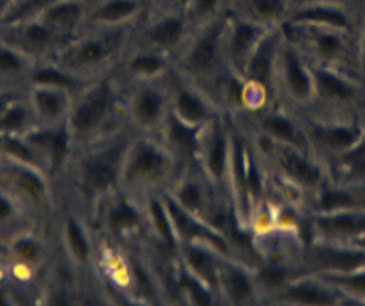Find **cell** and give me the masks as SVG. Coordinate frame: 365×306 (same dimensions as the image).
Masks as SVG:
<instances>
[{
    "mask_svg": "<svg viewBox=\"0 0 365 306\" xmlns=\"http://www.w3.org/2000/svg\"><path fill=\"white\" fill-rule=\"evenodd\" d=\"M36 126L24 91L0 113V135H26Z\"/></svg>",
    "mask_w": 365,
    "mask_h": 306,
    "instance_id": "31",
    "label": "cell"
},
{
    "mask_svg": "<svg viewBox=\"0 0 365 306\" xmlns=\"http://www.w3.org/2000/svg\"><path fill=\"white\" fill-rule=\"evenodd\" d=\"M168 77L124 84V122L129 131L150 136L161 135L170 117Z\"/></svg>",
    "mask_w": 365,
    "mask_h": 306,
    "instance_id": "7",
    "label": "cell"
},
{
    "mask_svg": "<svg viewBox=\"0 0 365 306\" xmlns=\"http://www.w3.org/2000/svg\"><path fill=\"white\" fill-rule=\"evenodd\" d=\"M308 149L322 158H336L361 142V129L353 124L329 122L322 117L303 113Z\"/></svg>",
    "mask_w": 365,
    "mask_h": 306,
    "instance_id": "15",
    "label": "cell"
},
{
    "mask_svg": "<svg viewBox=\"0 0 365 306\" xmlns=\"http://www.w3.org/2000/svg\"><path fill=\"white\" fill-rule=\"evenodd\" d=\"M19 90H11V91H6V90H0V113L6 110V108L19 97Z\"/></svg>",
    "mask_w": 365,
    "mask_h": 306,
    "instance_id": "36",
    "label": "cell"
},
{
    "mask_svg": "<svg viewBox=\"0 0 365 306\" xmlns=\"http://www.w3.org/2000/svg\"><path fill=\"white\" fill-rule=\"evenodd\" d=\"M276 101L299 113L310 110L314 101V68L307 56L283 31L276 59Z\"/></svg>",
    "mask_w": 365,
    "mask_h": 306,
    "instance_id": "8",
    "label": "cell"
},
{
    "mask_svg": "<svg viewBox=\"0 0 365 306\" xmlns=\"http://www.w3.org/2000/svg\"><path fill=\"white\" fill-rule=\"evenodd\" d=\"M76 91L68 88L47 86V84H27L24 97L29 104L36 126L66 124Z\"/></svg>",
    "mask_w": 365,
    "mask_h": 306,
    "instance_id": "19",
    "label": "cell"
},
{
    "mask_svg": "<svg viewBox=\"0 0 365 306\" xmlns=\"http://www.w3.org/2000/svg\"><path fill=\"white\" fill-rule=\"evenodd\" d=\"M122 128H125L124 84L117 73L88 81L76 91L66 118L73 146H86Z\"/></svg>",
    "mask_w": 365,
    "mask_h": 306,
    "instance_id": "2",
    "label": "cell"
},
{
    "mask_svg": "<svg viewBox=\"0 0 365 306\" xmlns=\"http://www.w3.org/2000/svg\"><path fill=\"white\" fill-rule=\"evenodd\" d=\"M361 63H364V68H365V38H364V47H361Z\"/></svg>",
    "mask_w": 365,
    "mask_h": 306,
    "instance_id": "38",
    "label": "cell"
},
{
    "mask_svg": "<svg viewBox=\"0 0 365 306\" xmlns=\"http://www.w3.org/2000/svg\"><path fill=\"white\" fill-rule=\"evenodd\" d=\"M226 15L205 26L195 27L174 59V72L199 84L205 90H208L227 68L226 56H224Z\"/></svg>",
    "mask_w": 365,
    "mask_h": 306,
    "instance_id": "5",
    "label": "cell"
},
{
    "mask_svg": "<svg viewBox=\"0 0 365 306\" xmlns=\"http://www.w3.org/2000/svg\"><path fill=\"white\" fill-rule=\"evenodd\" d=\"M172 280H174L175 301L181 305H219L217 292L210 285L199 280L195 274L185 269L178 258L174 260V269H172Z\"/></svg>",
    "mask_w": 365,
    "mask_h": 306,
    "instance_id": "28",
    "label": "cell"
},
{
    "mask_svg": "<svg viewBox=\"0 0 365 306\" xmlns=\"http://www.w3.org/2000/svg\"><path fill=\"white\" fill-rule=\"evenodd\" d=\"M20 0H0V24H4Z\"/></svg>",
    "mask_w": 365,
    "mask_h": 306,
    "instance_id": "35",
    "label": "cell"
},
{
    "mask_svg": "<svg viewBox=\"0 0 365 306\" xmlns=\"http://www.w3.org/2000/svg\"><path fill=\"white\" fill-rule=\"evenodd\" d=\"M226 256L222 249L208 240H190L179 244L175 258L185 269L205 281L217 292V270Z\"/></svg>",
    "mask_w": 365,
    "mask_h": 306,
    "instance_id": "24",
    "label": "cell"
},
{
    "mask_svg": "<svg viewBox=\"0 0 365 306\" xmlns=\"http://www.w3.org/2000/svg\"><path fill=\"white\" fill-rule=\"evenodd\" d=\"M283 38V27L270 29L258 47L249 56L247 63L242 68V76L251 84L258 86L265 91L272 101H276V86H274V77H276V59H278V49Z\"/></svg>",
    "mask_w": 365,
    "mask_h": 306,
    "instance_id": "22",
    "label": "cell"
},
{
    "mask_svg": "<svg viewBox=\"0 0 365 306\" xmlns=\"http://www.w3.org/2000/svg\"><path fill=\"white\" fill-rule=\"evenodd\" d=\"M342 294L321 274L297 272L274 292L267 305H336Z\"/></svg>",
    "mask_w": 365,
    "mask_h": 306,
    "instance_id": "16",
    "label": "cell"
},
{
    "mask_svg": "<svg viewBox=\"0 0 365 306\" xmlns=\"http://www.w3.org/2000/svg\"><path fill=\"white\" fill-rule=\"evenodd\" d=\"M36 231L22 230L19 231L11 242V249L19 263L27 269H40L47 263L51 255V242L45 235H34Z\"/></svg>",
    "mask_w": 365,
    "mask_h": 306,
    "instance_id": "29",
    "label": "cell"
},
{
    "mask_svg": "<svg viewBox=\"0 0 365 306\" xmlns=\"http://www.w3.org/2000/svg\"><path fill=\"white\" fill-rule=\"evenodd\" d=\"M287 24L333 27V29L347 31V33L351 31V19L347 13L329 0H297Z\"/></svg>",
    "mask_w": 365,
    "mask_h": 306,
    "instance_id": "26",
    "label": "cell"
},
{
    "mask_svg": "<svg viewBox=\"0 0 365 306\" xmlns=\"http://www.w3.org/2000/svg\"><path fill=\"white\" fill-rule=\"evenodd\" d=\"M308 231H310V240L339 244L365 233V213L356 212L354 208L308 213Z\"/></svg>",
    "mask_w": 365,
    "mask_h": 306,
    "instance_id": "21",
    "label": "cell"
},
{
    "mask_svg": "<svg viewBox=\"0 0 365 306\" xmlns=\"http://www.w3.org/2000/svg\"><path fill=\"white\" fill-rule=\"evenodd\" d=\"M187 165L182 163L160 136L131 133L120 165L118 192L143 199L163 193Z\"/></svg>",
    "mask_w": 365,
    "mask_h": 306,
    "instance_id": "3",
    "label": "cell"
},
{
    "mask_svg": "<svg viewBox=\"0 0 365 306\" xmlns=\"http://www.w3.org/2000/svg\"><path fill=\"white\" fill-rule=\"evenodd\" d=\"M34 16H40L68 41L88 27V0H52Z\"/></svg>",
    "mask_w": 365,
    "mask_h": 306,
    "instance_id": "25",
    "label": "cell"
},
{
    "mask_svg": "<svg viewBox=\"0 0 365 306\" xmlns=\"http://www.w3.org/2000/svg\"><path fill=\"white\" fill-rule=\"evenodd\" d=\"M182 11L187 13L188 20L195 29L226 15L230 11V0H188Z\"/></svg>",
    "mask_w": 365,
    "mask_h": 306,
    "instance_id": "32",
    "label": "cell"
},
{
    "mask_svg": "<svg viewBox=\"0 0 365 306\" xmlns=\"http://www.w3.org/2000/svg\"><path fill=\"white\" fill-rule=\"evenodd\" d=\"M194 26L187 13L179 8L149 9L133 31V41L156 49L175 59L182 45L187 44Z\"/></svg>",
    "mask_w": 365,
    "mask_h": 306,
    "instance_id": "11",
    "label": "cell"
},
{
    "mask_svg": "<svg viewBox=\"0 0 365 306\" xmlns=\"http://www.w3.org/2000/svg\"><path fill=\"white\" fill-rule=\"evenodd\" d=\"M358 199V206H360V208H365V192L361 193L360 197H356Z\"/></svg>",
    "mask_w": 365,
    "mask_h": 306,
    "instance_id": "37",
    "label": "cell"
},
{
    "mask_svg": "<svg viewBox=\"0 0 365 306\" xmlns=\"http://www.w3.org/2000/svg\"><path fill=\"white\" fill-rule=\"evenodd\" d=\"M231 147H233V122L226 115H219L199 131L194 165L205 175L206 181L226 197Z\"/></svg>",
    "mask_w": 365,
    "mask_h": 306,
    "instance_id": "10",
    "label": "cell"
},
{
    "mask_svg": "<svg viewBox=\"0 0 365 306\" xmlns=\"http://www.w3.org/2000/svg\"><path fill=\"white\" fill-rule=\"evenodd\" d=\"M256 262L235 255H226L217 270L219 305L249 306L263 305L262 288L256 280Z\"/></svg>",
    "mask_w": 365,
    "mask_h": 306,
    "instance_id": "14",
    "label": "cell"
},
{
    "mask_svg": "<svg viewBox=\"0 0 365 306\" xmlns=\"http://www.w3.org/2000/svg\"><path fill=\"white\" fill-rule=\"evenodd\" d=\"M245 135L256 140L276 143V146H292L308 149L307 131H304V118L294 108L285 106L282 102L274 101L255 113L242 115L231 118ZM310 151V149H308Z\"/></svg>",
    "mask_w": 365,
    "mask_h": 306,
    "instance_id": "9",
    "label": "cell"
},
{
    "mask_svg": "<svg viewBox=\"0 0 365 306\" xmlns=\"http://www.w3.org/2000/svg\"><path fill=\"white\" fill-rule=\"evenodd\" d=\"M0 178H2V165H0Z\"/></svg>",
    "mask_w": 365,
    "mask_h": 306,
    "instance_id": "39",
    "label": "cell"
},
{
    "mask_svg": "<svg viewBox=\"0 0 365 306\" xmlns=\"http://www.w3.org/2000/svg\"><path fill=\"white\" fill-rule=\"evenodd\" d=\"M133 29H104L86 27L83 33L70 38L54 61L68 70L73 77L88 83L97 77L117 72L125 51L131 45Z\"/></svg>",
    "mask_w": 365,
    "mask_h": 306,
    "instance_id": "4",
    "label": "cell"
},
{
    "mask_svg": "<svg viewBox=\"0 0 365 306\" xmlns=\"http://www.w3.org/2000/svg\"><path fill=\"white\" fill-rule=\"evenodd\" d=\"M297 0H230V13L274 29L289 22Z\"/></svg>",
    "mask_w": 365,
    "mask_h": 306,
    "instance_id": "27",
    "label": "cell"
},
{
    "mask_svg": "<svg viewBox=\"0 0 365 306\" xmlns=\"http://www.w3.org/2000/svg\"><path fill=\"white\" fill-rule=\"evenodd\" d=\"M269 31V27L255 20L227 11L224 20V56H226L227 68L242 72L249 56Z\"/></svg>",
    "mask_w": 365,
    "mask_h": 306,
    "instance_id": "17",
    "label": "cell"
},
{
    "mask_svg": "<svg viewBox=\"0 0 365 306\" xmlns=\"http://www.w3.org/2000/svg\"><path fill=\"white\" fill-rule=\"evenodd\" d=\"M172 72H174V59L170 56L131 40V45L125 51L115 73L122 84H131L167 79Z\"/></svg>",
    "mask_w": 365,
    "mask_h": 306,
    "instance_id": "18",
    "label": "cell"
},
{
    "mask_svg": "<svg viewBox=\"0 0 365 306\" xmlns=\"http://www.w3.org/2000/svg\"><path fill=\"white\" fill-rule=\"evenodd\" d=\"M321 276L326 281H329L340 294H349L365 299V272H361L360 267L353 270H344V272L321 274Z\"/></svg>",
    "mask_w": 365,
    "mask_h": 306,
    "instance_id": "33",
    "label": "cell"
},
{
    "mask_svg": "<svg viewBox=\"0 0 365 306\" xmlns=\"http://www.w3.org/2000/svg\"><path fill=\"white\" fill-rule=\"evenodd\" d=\"M56 233H58V251L61 260L81 277L93 272L99 233L86 212L66 197H61V208L56 215Z\"/></svg>",
    "mask_w": 365,
    "mask_h": 306,
    "instance_id": "6",
    "label": "cell"
},
{
    "mask_svg": "<svg viewBox=\"0 0 365 306\" xmlns=\"http://www.w3.org/2000/svg\"><path fill=\"white\" fill-rule=\"evenodd\" d=\"M168 108L175 121L194 129L205 128L208 122L222 115L208 90L175 72L168 77Z\"/></svg>",
    "mask_w": 365,
    "mask_h": 306,
    "instance_id": "13",
    "label": "cell"
},
{
    "mask_svg": "<svg viewBox=\"0 0 365 306\" xmlns=\"http://www.w3.org/2000/svg\"><path fill=\"white\" fill-rule=\"evenodd\" d=\"M149 9V0H88V27L133 29Z\"/></svg>",
    "mask_w": 365,
    "mask_h": 306,
    "instance_id": "20",
    "label": "cell"
},
{
    "mask_svg": "<svg viewBox=\"0 0 365 306\" xmlns=\"http://www.w3.org/2000/svg\"><path fill=\"white\" fill-rule=\"evenodd\" d=\"M24 212L29 213V210L15 193L0 192V228H19L22 224L20 215Z\"/></svg>",
    "mask_w": 365,
    "mask_h": 306,
    "instance_id": "34",
    "label": "cell"
},
{
    "mask_svg": "<svg viewBox=\"0 0 365 306\" xmlns=\"http://www.w3.org/2000/svg\"><path fill=\"white\" fill-rule=\"evenodd\" d=\"M131 133L122 128L96 142L76 147L59 178L61 197L76 203L91 220L101 204L118 192L122 156Z\"/></svg>",
    "mask_w": 365,
    "mask_h": 306,
    "instance_id": "1",
    "label": "cell"
},
{
    "mask_svg": "<svg viewBox=\"0 0 365 306\" xmlns=\"http://www.w3.org/2000/svg\"><path fill=\"white\" fill-rule=\"evenodd\" d=\"M314 68V101H312L310 110L304 113L317 115L322 113L326 108L346 106L356 97V90L347 79H344L342 73L335 72L331 66H317Z\"/></svg>",
    "mask_w": 365,
    "mask_h": 306,
    "instance_id": "23",
    "label": "cell"
},
{
    "mask_svg": "<svg viewBox=\"0 0 365 306\" xmlns=\"http://www.w3.org/2000/svg\"><path fill=\"white\" fill-rule=\"evenodd\" d=\"M0 40L34 63L54 59L59 49L66 44L65 38L40 16H26L0 24Z\"/></svg>",
    "mask_w": 365,
    "mask_h": 306,
    "instance_id": "12",
    "label": "cell"
},
{
    "mask_svg": "<svg viewBox=\"0 0 365 306\" xmlns=\"http://www.w3.org/2000/svg\"><path fill=\"white\" fill-rule=\"evenodd\" d=\"M36 63L0 40V79L8 81L13 86L26 88L29 84L31 72Z\"/></svg>",
    "mask_w": 365,
    "mask_h": 306,
    "instance_id": "30",
    "label": "cell"
}]
</instances>
